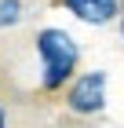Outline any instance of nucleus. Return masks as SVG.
Returning a JSON list of instances; mask_svg holds the SVG:
<instances>
[{"mask_svg":"<svg viewBox=\"0 0 124 128\" xmlns=\"http://www.w3.org/2000/svg\"><path fill=\"white\" fill-rule=\"evenodd\" d=\"M66 8L77 18L91 22V26H102V22H110L117 15V0H66Z\"/></svg>","mask_w":124,"mask_h":128,"instance_id":"nucleus-3","label":"nucleus"},{"mask_svg":"<svg viewBox=\"0 0 124 128\" xmlns=\"http://www.w3.org/2000/svg\"><path fill=\"white\" fill-rule=\"evenodd\" d=\"M22 18V4L18 0H0V26H15Z\"/></svg>","mask_w":124,"mask_h":128,"instance_id":"nucleus-4","label":"nucleus"},{"mask_svg":"<svg viewBox=\"0 0 124 128\" xmlns=\"http://www.w3.org/2000/svg\"><path fill=\"white\" fill-rule=\"evenodd\" d=\"M0 128H7V121H4V106H0Z\"/></svg>","mask_w":124,"mask_h":128,"instance_id":"nucleus-5","label":"nucleus"},{"mask_svg":"<svg viewBox=\"0 0 124 128\" xmlns=\"http://www.w3.org/2000/svg\"><path fill=\"white\" fill-rule=\"evenodd\" d=\"M37 51L44 62V88L55 92L69 80V73L77 70V44L66 30H44L37 37Z\"/></svg>","mask_w":124,"mask_h":128,"instance_id":"nucleus-1","label":"nucleus"},{"mask_svg":"<svg viewBox=\"0 0 124 128\" xmlns=\"http://www.w3.org/2000/svg\"><path fill=\"white\" fill-rule=\"evenodd\" d=\"M102 102H106V73H99V70L84 73L69 88V110L73 114H95V110H102Z\"/></svg>","mask_w":124,"mask_h":128,"instance_id":"nucleus-2","label":"nucleus"}]
</instances>
